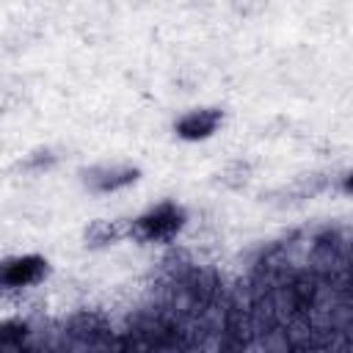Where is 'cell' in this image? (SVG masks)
Segmentation results:
<instances>
[{"mask_svg":"<svg viewBox=\"0 0 353 353\" xmlns=\"http://www.w3.org/2000/svg\"><path fill=\"white\" fill-rule=\"evenodd\" d=\"M218 124H221V110L204 108V110H193V113L182 116L176 121V132L185 141H201V138H210Z\"/></svg>","mask_w":353,"mask_h":353,"instance_id":"obj_3","label":"cell"},{"mask_svg":"<svg viewBox=\"0 0 353 353\" xmlns=\"http://www.w3.org/2000/svg\"><path fill=\"white\" fill-rule=\"evenodd\" d=\"M185 215L176 204H160L135 221V234L143 240H168L179 232Z\"/></svg>","mask_w":353,"mask_h":353,"instance_id":"obj_1","label":"cell"},{"mask_svg":"<svg viewBox=\"0 0 353 353\" xmlns=\"http://www.w3.org/2000/svg\"><path fill=\"white\" fill-rule=\"evenodd\" d=\"M47 273V262L41 256H19L0 265V290H19L36 284Z\"/></svg>","mask_w":353,"mask_h":353,"instance_id":"obj_2","label":"cell"},{"mask_svg":"<svg viewBox=\"0 0 353 353\" xmlns=\"http://www.w3.org/2000/svg\"><path fill=\"white\" fill-rule=\"evenodd\" d=\"M135 176H138V171H135V168H127V165H97V168L85 171L88 188L102 190V193L119 190V188L135 182Z\"/></svg>","mask_w":353,"mask_h":353,"instance_id":"obj_4","label":"cell"},{"mask_svg":"<svg viewBox=\"0 0 353 353\" xmlns=\"http://www.w3.org/2000/svg\"><path fill=\"white\" fill-rule=\"evenodd\" d=\"M119 234H121V226H119L116 221H94V223L85 229V240H88L91 245L113 243Z\"/></svg>","mask_w":353,"mask_h":353,"instance_id":"obj_5","label":"cell"}]
</instances>
